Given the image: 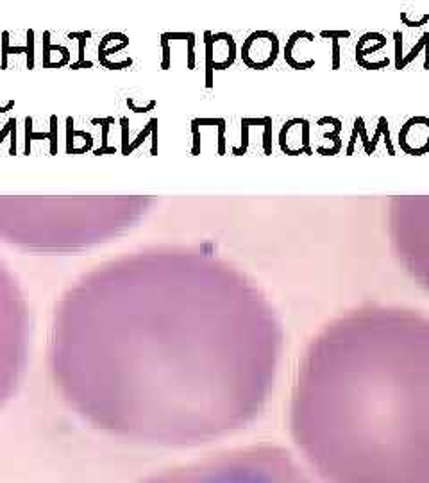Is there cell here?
Returning <instances> with one entry per match:
<instances>
[{
	"label": "cell",
	"instance_id": "1",
	"mask_svg": "<svg viewBox=\"0 0 429 483\" xmlns=\"http://www.w3.org/2000/svg\"><path fill=\"white\" fill-rule=\"evenodd\" d=\"M275 335L256 301L229 295L75 308L59 376L98 430L147 446H199L261 406Z\"/></svg>",
	"mask_w": 429,
	"mask_h": 483
},
{
	"label": "cell",
	"instance_id": "2",
	"mask_svg": "<svg viewBox=\"0 0 429 483\" xmlns=\"http://www.w3.org/2000/svg\"><path fill=\"white\" fill-rule=\"evenodd\" d=\"M292 433L326 483H429V322L365 311L329 328L304 365Z\"/></svg>",
	"mask_w": 429,
	"mask_h": 483
},
{
	"label": "cell",
	"instance_id": "3",
	"mask_svg": "<svg viewBox=\"0 0 429 483\" xmlns=\"http://www.w3.org/2000/svg\"><path fill=\"white\" fill-rule=\"evenodd\" d=\"M139 483H313L288 451L250 446L165 469Z\"/></svg>",
	"mask_w": 429,
	"mask_h": 483
},
{
	"label": "cell",
	"instance_id": "4",
	"mask_svg": "<svg viewBox=\"0 0 429 483\" xmlns=\"http://www.w3.org/2000/svg\"><path fill=\"white\" fill-rule=\"evenodd\" d=\"M91 34L86 31V33H79V38H81V43H79V61L75 63V65H72V68H91V63L90 61H84V45H86V40L90 38Z\"/></svg>",
	"mask_w": 429,
	"mask_h": 483
},
{
	"label": "cell",
	"instance_id": "5",
	"mask_svg": "<svg viewBox=\"0 0 429 483\" xmlns=\"http://www.w3.org/2000/svg\"><path fill=\"white\" fill-rule=\"evenodd\" d=\"M25 154H29V151H31V140L36 138H50V133L49 135H34L33 133V118H27L25 120Z\"/></svg>",
	"mask_w": 429,
	"mask_h": 483
},
{
	"label": "cell",
	"instance_id": "6",
	"mask_svg": "<svg viewBox=\"0 0 429 483\" xmlns=\"http://www.w3.org/2000/svg\"><path fill=\"white\" fill-rule=\"evenodd\" d=\"M97 122H100L102 124V147L98 149L95 154L97 156H100V154H104V152H114V149H107V124H111L113 122V118H104V120H97Z\"/></svg>",
	"mask_w": 429,
	"mask_h": 483
},
{
	"label": "cell",
	"instance_id": "7",
	"mask_svg": "<svg viewBox=\"0 0 429 483\" xmlns=\"http://www.w3.org/2000/svg\"><path fill=\"white\" fill-rule=\"evenodd\" d=\"M156 122H158V120H151V122H149V126L145 127V129H143L141 133H139V136H138V138H136V142H132V144L129 145V147H127V151L123 152V154H129V152H132V151H134V149L138 147L139 144H141L143 140H145V136L149 135V131H152V127L156 126Z\"/></svg>",
	"mask_w": 429,
	"mask_h": 483
},
{
	"label": "cell",
	"instance_id": "8",
	"mask_svg": "<svg viewBox=\"0 0 429 483\" xmlns=\"http://www.w3.org/2000/svg\"><path fill=\"white\" fill-rule=\"evenodd\" d=\"M27 66L34 68V31L27 33Z\"/></svg>",
	"mask_w": 429,
	"mask_h": 483
},
{
	"label": "cell",
	"instance_id": "9",
	"mask_svg": "<svg viewBox=\"0 0 429 483\" xmlns=\"http://www.w3.org/2000/svg\"><path fill=\"white\" fill-rule=\"evenodd\" d=\"M52 131H50V142H52V147H50V152L52 154H56L57 152V144H56V140H57V126H56V116H52Z\"/></svg>",
	"mask_w": 429,
	"mask_h": 483
},
{
	"label": "cell",
	"instance_id": "10",
	"mask_svg": "<svg viewBox=\"0 0 429 483\" xmlns=\"http://www.w3.org/2000/svg\"><path fill=\"white\" fill-rule=\"evenodd\" d=\"M13 127H17V120H15V118H11V120H9V122H8V124H6V126H4V129H2V131H0V144H2V142H4V138H6V136H8L9 133L13 131Z\"/></svg>",
	"mask_w": 429,
	"mask_h": 483
},
{
	"label": "cell",
	"instance_id": "11",
	"mask_svg": "<svg viewBox=\"0 0 429 483\" xmlns=\"http://www.w3.org/2000/svg\"><path fill=\"white\" fill-rule=\"evenodd\" d=\"M161 45H163V52H165L163 68H168V63H170V49H168V40L165 34H163V40H161Z\"/></svg>",
	"mask_w": 429,
	"mask_h": 483
},
{
	"label": "cell",
	"instance_id": "12",
	"mask_svg": "<svg viewBox=\"0 0 429 483\" xmlns=\"http://www.w3.org/2000/svg\"><path fill=\"white\" fill-rule=\"evenodd\" d=\"M122 122V152L127 151V147H129V140H127V118H122L120 120Z\"/></svg>",
	"mask_w": 429,
	"mask_h": 483
},
{
	"label": "cell",
	"instance_id": "13",
	"mask_svg": "<svg viewBox=\"0 0 429 483\" xmlns=\"http://www.w3.org/2000/svg\"><path fill=\"white\" fill-rule=\"evenodd\" d=\"M127 106L131 107L132 111H136V113H145V111L152 109V107L156 106V102H151V104H149L147 107H136V106H134V100H132V98H127Z\"/></svg>",
	"mask_w": 429,
	"mask_h": 483
},
{
	"label": "cell",
	"instance_id": "14",
	"mask_svg": "<svg viewBox=\"0 0 429 483\" xmlns=\"http://www.w3.org/2000/svg\"><path fill=\"white\" fill-rule=\"evenodd\" d=\"M13 106H15V102H8V106L6 107H0V113H6V111H9Z\"/></svg>",
	"mask_w": 429,
	"mask_h": 483
}]
</instances>
